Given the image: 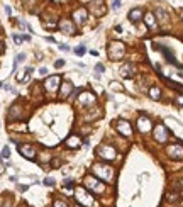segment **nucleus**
I'll use <instances>...</instances> for the list:
<instances>
[{
    "instance_id": "nucleus-3",
    "label": "nucleus",
    "mask_w": 183,
    "mask_h": 207,
    "mask_svg": "<svg viewBox=\"0 0 183 207\" xmlns=\"http://www.w3.org/2000/svg\"><path fill=\"white\" fill-rule=\"evenodd\" d=\"M83 187L87 188L88 192H92L93 195H103L105 190H107L105 182L98 180L97 177H93V175H87V177L83 178Z\"/></svg>"
},
{
    "instance_id": "nucleus-37",
    "label": "nucleus",
    "mask_w": 183,
    "mask_h": 207,
    "mask_svg": "<svg viewBox=\"0 0 183 207\" xmlns=\"http://www.w3.org/2000/svg\"><path fill=\"white\" fill-rule=\"evenodd\" d=\"M14 41L17 42V44H20V42H22V37H20V36H17V34H14Z\"/></svg>"
},
{
    "instance_id": "nucleus-23",
    "label": "nucleus",
    "mask_w": 183,
    "mask_h": 207,
    "mask_svg": "<svg viewBox=\"0 0 183 207\" xmlns=\"http://www.w3.org/2000/svg\"><path fill=\"white\" fill-rule=\"evenodd\" d=\"M148 93H149V97H151L153 100H159V98H161V88H159V87H156V85L148 90Z\"/></svg>"
},
{
    "instance_id": "nucleus-7",
    "label": "nucleus",
    "mask_w": 183,
    "mask_h": 207,
    "mask_svg": "<svg viewBox=\"0 0 183 207\" xmlns=\"http://www.w3.org/2000/svg\"><path fill=\"white\" fill-rule=\"evenodd\" d=\"M166 155H168V158L175 160V161H182L183 160V143L176 141L173 144H168L166 146Z\"/></svg>"
},
{
    "instance_id": "nucleus-42",
    "label": "nucleus",
    "mask_w": 183,
    "mask_h": 207,
    "mask_svg": "<svg viewBox=\"0 0 183 207\" xmlns=\"http://www.w3.org/2000/svg\"><path fill=\"white\" fill-rule=\"evenodd\" d=\"M2 207H10V200H5V202L2 204Z\"/></svg>"
},
{
    "instance_id": "nucleus-38",
    "label": "nucleus",
    "mask_w": 183,
    "mask_h": 207,
    "mask_svg": "<svg viewBox=\"0 0 183 207\" xmlns=\"http://www.w3.org/2000/svg\"><path fill=\"white\" fill-rule=\"evenodd\" d=\"M5 12H7V15H10L12 14V9L9 7V5H5Z\"/></svg>"
},
{
    "instance_id": "nucleus-13",
    "label": "nucleus",
    "mask_w": 183,
    "mask_h": 207,
    "mask_svg": "<svg viewBox=\"0 0 183 207\" xmlns=\"http://www.w3.org/2000/svg\"><path fill=\"white\" fill-rule=\"evenodd\" d=\"M154 48L161 51V53H163V56H164V60H166V61H168L169 65H175V66H176L178 70H183V66H182V65H180V63H178V61L175 60V55H173V51H171L169 48H166V46H154Z\"/></svg>"
},
{
    "instance_id": "nucleus-49",
    "label": "nucleus",
    "mask_w": 183,
    "mask_h": 207,
    "mask_svg": "<svg viewBox=\"0 0 183 207\" xmlns=\"http://www.w3.org/2000/svg\"><path fill=\"white\" fill-rule=\"evenodd\" d=\"M180 207H183V202H182V204H180Z\"/></svg>"
},
{
    "instance_id": "nucleus-45",
    "label": "nucleus",
    "mask_w": 183,
    "mask_h": 207,
    "mask_svg": "<svg viewBox=\"0 0 183 207\" xmlns=\"http://www.w3.org/2000/svg\"><path fill=\"white\" fill-rule=\"evenodd\" d=\"M115 32H119V34L122 32V27H121V26H117V27H115Z\"/></svg>"
},
{
    "instance_id": "nucleus-1",
    "label": "nucleus",
    "mask_w": 183,
    "mask_h": 207,
    "mask_svg": "<svg viewBox=\"0 0 183 207\" xmlns=\"http://www.w3.org/2000/svg\"><path fill=\"white\" fill-rule=\"evenodd\" d=\"M73 197H75L76 206H81V207H95V206H97L93 193L88 192L85 187H78V188H75Z\"/></svg>"
},
{
    "instance_id": "nucleus-39",
    "label": "nucleus",
    "mask_w": 183,
    "mask_h": 207,
    "mask_svg": "<svg viewBox=\"0 0 183 207\" xmlns=\"http://www.w3.org/2000/svg\"><path fill=\"white\" fill-rule=\"evenodd\" d=\"M46 41H49V42H56V39H54L53 36H47V37H46Z\"/></svg>"
},
{
    "instance_id": "nucleus-44",
    "label": "nucleus",
    "mask_w": 183,
    "mask_h": 207,
    "mask_svg": "<svg viewBox=\"0 0 183 207\" xmlns=\"http://www.w3.org/2000/svg\"><path fill=\"white\" fill-rule=\"evenodd\" d=\"M4 172H5V166H4V165H2V163H0V175H2V173H4Z\"/></svg>"
},
{
    "instance_id": "nucleus-22",
    "label": "nucleus",
    "mask_w": 183,
    "mask_h": 207,
    "mask_svg": "<svg viewBox=\"0 0 183 207\" xmlns=\"http://www.w3.org/2000/svg\"><path fill=\"white\" fill-rule=\"evenodd\" d=\"M154 17H156V21L159 22V24H163V22H168V12H166L164 9H161V7H158L154 10Z\"/></svg>"
},
{
    "instance_id": "nucleus-36",
    "label": "nucleus",
    "mask_w": 183,
    "mask_h": 207,
    "mask_svg": "<svg viewBox=\"0 0 183 207\" xmlns=\"http://www.w3.org/2000/svg\"><path fill=\"white\" fill-rule=\"evenodd\" d=\"M110 85H112V88H114V90H122V87H119V83H117V82H112Z\"/></svg>"
},
{
    "instance_id": "nucleus-29",
    "label": "nucleus",
    "mask_w": 183,
    "mask_h": 207,
    "mask_svg": "<svg viewBox=\"0 0 183 207\" xmlns=\"http://www.w3.org/2000/svg\"><path fill=\"white\" fill-rule=\"evenodd\" d=\"M10 156V148L9 146H4V150H2V158H9Z\"/></svg>"
},
{
    "instance_id": "nucleus-17",
    "label": "nucleus",
    "mask_w": 183,
    "mask_h": 207,
    "mask_svg": "<svg viewBox=\"0 0 183 207\" xmlns=\"http://www.w3.org/2000/svg\"><path fill=\"white\" fill-rule=\"evenodd\" d=\"M73 92H75V87L70 82L61 83V87H60V97H61V98H68V97H71Z\"/></svg>"
},
{
    "instance_id": "nucleus-5",
    "label": "nucleus",
    "mask_w": 183,
    "mask_h": 207,
    "mask_svg": "<svg viewBox=\"0 0 183 207\" xmlns=\"http://www.w3.org/2000/svg\"><path fill=\"white\" fill-rule=\"evenodd\" d=\"M95 153H97V156L102 158L103 161H114V160L117 158V150H115L112 144H108V143H102V144L95 150Z\"/></svg>"
},
{
    "instance_id": "nucleus-28",
    "label": "nucleus",
    "mask_w": 183,
    "mask_h": 207,
    "mask_svg": "<svg viewBox=\"0 0 183 207\" xmlns=\"http://www.w3.org/2000/svg\"><path fill=\"white\" fill-rule=\"evenodd\" d=\"M103 70H105V66H103L102 63H97V65H95V71H97V75L103 73Z\"/></svg>"
},
{
    "instance_id": "nucleus-14",
    "label": "nucleus",
    "mask_w": 183,
    "mask_h": 207,
    "mask_svg": "<svg viewBox=\"0 0 183 207\" xmlns=\"http://www.w3.org/2000/svg\"><path fill=\"white\" fill-rule=\"evenodd\" d=\"M73 17H75V24L81 26V24H85L87 19H88V10L85 7H80L78 10H75L73 12Z\"/></svg>"
},
{
    "instance_id": "nucleus-9",
    "label": "nucleus",
    "mask_w": 183,
    "mask_h": 207,
    "mask_svg": "<svg viewBox=\"0 0 183 207\" xmlns=\"http://www.w3.org/2000/svg\"><path fill=\"white\" fill-rule=\"evenodd\" d=\"M136 126H137V131L139 132L146 134V132H149L153 129V121H151V117L146 116V114H139V117L136 121Z\"/></svg>"
},
{
    "instance_id": "nucleus-34",
    "label": "nucleus",
    "mask_w": 183,
    "mask_h": 207,
    "mask_svg": "<svg viewBox=\"0 0 183 207\" xmlns=\"http://www.w3.org/2000/svg\"><path fill=\"white\" fill-rule=\"evenodd\" d=\"M175 102L178 104V105H182V107H183V95H178V97L175 98Z\"/></svg>"
},
{
    "instance_id": "nucleus-19",
    "label": "nucleus",
    "mask_w": 183,
    "mask_h": 207,
    "mask_svg": "<svg viewBox=\"0 0 183 207\" xmlns=\"http://www.w3.org/2000/svg\"><path fill=\"white\" fill-rule=\"evenodd\" d=\"M22 117V109L19 104H14L12 107L9 109V121H15V119Z\"/></svg>"
},
{
    "instance_id": "nucleus-31",
    "label": "nucleus",
    "mask_w": 183,
    "mask_h": 207,
    "mask_svg": "<svg viewBox=\"0 0 183 207\" xmlns=\"http://www.w3.org/2000/svg\"><path fill=\"white\" fill-rule=\"evenodd\" d=\"M24 60H26V55H24V53L17 55V58H15V63H14V68L17 66V63H19V61H24Z\"/></svg>"
},
{
    "instance_id": "nucleus-48",
    "label": "nucleus",
    "mask_w": 183,
    "mask_h": 207,
    "mask_svg": "<svg viewBox=\"0 0 183 207\" xmlns=\"http://www.w3.org/2000/svg\"><path fill=\"white\" fill-rule=\"evenodd\" d=\"M0 51H2V42H0Z\"/></svg>"
},
{
    "instance_id": "nucleus-18",
    "label": "nucleus",
    "mask_w": 183,
    "mask_h": 207,
    "mask_svg": "<svg viewBox=\"0 0 183 207\" xmlns=\"http://www.w3.org/2000/svg\"><path fill=\"white\" fill-rule=\"evenodd\" d=\"M129 21L132 22V24H137V22L141 21V19H144V12H142V9H132L131 12H129Z\"/></svg>"
},
{
    "instance_id": "nucleus-12",
    "label": "nucleus",
    "mask_w": 183,
    "mask_h": 207,
    "mask_svg": "<svg viewBox=\"0 0 183 207\" xmlns=\"http://www.w3.org/2000/svg\"><path fill=\"white\" fill-rule=\"evenodd\" d=\"M115 129L119 131V134L126 136V138H131V136H132V126H131V122L126 121V119H119V121L115 122Z\"/></svg>"
},
{
    "instance_id": "nucleus-41",
    "label": "nucleus",
    "mask_w": 183,
    "mask_h": 207,
    "mask_svg": "<svg viewBox=\"0 0 183 207\" xmlns=\"http://www.w3.org/2000/svg\"><path fill=\"white\" fill-rule=\"evenodd\" d=\"M27 188H29L27 185H19V190H22V192H26Z\"/></svg>"
},
{
    "instance_id": "nucleus-43",
    "label": "nucleus",
    "mask_w": 183,
    "mask_h": 207,
    "mask_svg": "<svg viewBox=\"0 0 183 207\" xmlns=\"http://www.w3.org/2000/svg\"><path fill=\"white\" fill-rule=\"evenodd\" d=\"M22 41H31V36H22Z\"/></svg>"
},
{
    "instance_id": "nucleus-16",
    "label": "nucleus",
    "mask_w": 183,
    "mask_h": 207,
    "mask_svg": "<svg viewBox=\"0 0 183 207\" xmlns=\"http://www.w3.org/2000/svg\"><path fill=\"white\" fill-rule=\"evenodd\" d=\"M60 29H61V32H63V34H65V32H66V34H75V24L71 21H68V19H61L60 21Z\"/></svg>"
},
{
    "instance_id": "nucleus-4",
    "label": "nucleus",
    "mask_w": 183,
    "mask_h": 207,
    "mask_svg": "<svg viewBox=\"0 0 183 207\" xmlns=\"http://www.w3.org/2000/svg\"><path fill=\"white\" fill-rule=\"evenodd\" d=\"M107 55L112 61H117V60H122L124 55H126V44L121 41H112L108 42L107 46Z\"/></svg>"
},
{
    "instance_id": "nucleus-10",
    "label": "nucleus",
    "mask_w": 183,
    "mask_h": 207,
    "mask_svg": "<svg viewBox=\"0 0 183 207\" xmlns=\"http://www.w3.org/2000/svg\"><path fill=\"white\" fill-rule=\"evenodd\" d=\"M17 150H19L20 156L26 160H31V161H34L36 160V156H37V150L34 148L32 144H17Z\"/></svg>"
},
{
    "instance_id": "nucleus-30",
    "label": "nucleus",
    "mask_w": 183,
    "mask_h": 207,
    "mask_svg": "<svg viewBox=\"0 0 183 207\" xmlns=\"http://www.w3.org/2000/svg\"><path fill=\"white\" fill-rule=\"evenodd\" d=\"M42 183L46 187H54V178H49V177H47V178L42 180Z\"/></svg>"
},
{
    "instance_id": "nucleus-24",
    "label": "nucleus",
    "mask_w": 183,
    "mask_h": 207,
    "mask_svg": "<svg viewBox=\"0 0 183 207\" xmlns=\"http://www.w3.org/2000/svg\"><path fill=\"white\" fill-rule=\"evenodd\" d=\"M53 207H70V206H68L66 200H63V199H54V200H53Z\"/></svg>"
},
{
    "instance_id": "nucleus-33",
    "label": "nucleus",
    "mask_w": 183,
    "mask_h": 207,
    "mask_svg": "<svg viewBox=\"0 0 183 207\" xmlns=\"http://www.w3.org/2000/svg\"><path fill=\"white\" fill-rule=\"evenodd\" d=\"M63 65H65V61H63V60H56V61H54V68H61Z\"/></svg>"
},
{
    "instance_id": "nucleus-35",
    "label": "nucleus",
    "mask_w": 183,
    "mask_h": 207,
    "mask_svg": "<svg viewBox=\"0 0 183 207\" xmlns=\"http://www.w3.org/2000/svg\"><path fill=\"white\" fill-rule=\"evenodd\" d=\"M58 48H60L61 51H70V49H71V48H70V46H66V44H60Z\"/></svg>"
},
{
    "instance_id": "nucleus-32",
    "label": "nucleus",
    "mask_w": 183,
    "mask_h": 207,
    "mask_svg": "<svg viewBox=\"0 0 183 207\" xmlns=\"http://www.w3.org/2000/svg\"><path fill=\"white\" fill-rule=\"evenodd\" d=\"M121 0H114V2H112V9H114V10H117V9H121Z\"/></svg>"
},
{
    "instance_id": "nucleus-27",
    "label": "nucleus",
    "mask_w": 183,
    "mask_h": 207,
    "mask_svg": "<svg viewBox=\"0 0 183 207\" xmlns=\"http://www.w3.org/2000/svg\"><path fill=\"white\" fill-rule=\"evenodd\" d=\"M75 53H76V55H78V56H83V55H85V53H87V48H85L83 44H80L78 48L75 49Z\"/></svg>"
},
{
    "instance_id": "nucleus-25",
    "label": "nucleus",
    "mask_w": 183,
    "mask_h": 207,
    "mask_svg": "<svg viewBox=\"0 0 183 207\" xmlns=\"http://www.w3.org/2000/svg\"><path fill=\"white\" fill-rule=\"evenodd\" d=\"M71 188H75L73 178H66V182H65V190H71Z\"/></svg>"
},
{
    "instance_id": "nucleus-47",
    "label": "nucleus",
    "mask_w": 183,
    "mask_h": 207,
    "mask_svg": "<svg viewBox=\"0 0 183 207\" xmlns=\"http://www.w3.org/2000/svg\"><path fill=\"white\" fill-rule=\"evenodd\" d=\"M180 76H183V70H180Z\"/></svg>"
},
{
    "instance_id": "nucleus-50",
    "label": "nucleus",
    "mask_w": 183,
    "mask_h": 207,
    "mask_svg": "<svg viewBox=\"0 0 183 207\" xmlns=\"http://www.w3.org/2000/svg\"><path fill=\"white\" fill-rule=\"evenodd\" d=\"M76 207H81V206H76Z\"/></svg>"
},
{
    "instance_id": "nucleus-20",
    "label": "nucleus",
    "mask_w": 183,
    "mask_h": 207,
    "mask_svg": "<svg viewBox=\"0 0 183 207\" xmlns=\"http://www.w3.org/2000/svg\"><path fill=\"white\" fill-rule=\"evenodd\" d=\"M65 146L70 148V150H75V148H78L80 146V136H76V134H71L68 139H65Z\"/></svg>"
},
{
    "instance_id": "nucleus-26",
    "label": "nucleus",
    "mask_w": 183,
    "mask_h": 207,
    "mask_svg": "<svg viewBox=\"0 0 183 207\" xmlns=\"http://www.w3.org/2000/svg\"><path fill=\"white\" fill-rule=\"evenodd\" d=\"M49 165H51V168H60V165H61V160H60V158H51V161H49Z\"/></svg>"
},
{
    "instance_id": "nucleus-11",
    "label": "nucleus",
    "mask_w": 183,
    "mask_h": 207,
    "mask_svg": "<svg viewBox=\"0 0 183 207\" xmlns=\"http://www.w3.org/2000/svg\"><path fill=\"white\" fill-rule=\"evenodd\" d=\"M95 102H97L95 93L88 92V90H83L80 93V97H78V105L80 107H92V105H95Z\"/></svg>"
},
{
    "instance_id": "nucleus-2",
    "label": "nucleus",
    "mask_w": 183,
    "mask_h": 207,
    "mask_svg": "<svg viewBox=\"0 0 183 207\" xmlns=\"http://www.w3.org/2000/svg\"><path fill=\"white\" fill-rule=\"evenodd\" d=\"M92 172H93V177H97L102 182H114L115 178V172L110 165H105V163H95L92 166Z\"/></svg>"
},
{
    "instance_id": "nucleus-8",
    "label": "nucleus",
    "mask_w": 183,
    "mask_h": 207,
    "mask_svg": "<svg viewBox=\"0 0 183 207\" xmlns=\"http://www.w3.org/2000/svg\"><path fill=\"white\" fill-rule=\"evenodd\" d=\"M61 87V76L60 75H51L46 78V82H44V90H46L47 93H56Z\"/></svg>"
},
{
    "instance_id": "nucleus-6",
    "label": "nucleus",
    "mask_w": 183,
    "mask_h": 207,
    "mask_svg": "<svg viewBox=\"0 0 183 207\" xmlns=\"http://www.w3.org/2000/svg\"><path fill=\"white\" fill-rule=\"evenodd\" d=\"M153 138H154L156 143H159V144H164L166 141L169 139V131L168 127L164 124H156L153 127Z\"/></svg>"
},
{
    "instance_id": "nucleus-15",
    "label": "nucleus",
    "mask_w": 183,
    "mask_h": 207,
    "mask_svg": "<svg viewBox=\"0 0 183 207\" xmlns=\"http://www.w3.org/2000/svg\"><path fill=\"white\" fill-rule=\"evenodd\" d=\"M136 71H137V68H136V65H132V63H124L121 66V75L124 78H132L136 75Z\"/></svg>"
},
{
    "instance_id": "nucleus-21",
    "label": "nucleus",
    "mask_w": 183,
    "mask_h": 207,
    "mask_svg": "<svg viewBox=\"0 0 183 207\" xmlns=\"http://www.w3.org/2000/svg\"><path fill=\"white\" fill-rule=\"evenodd\" d=\"M144 22H146V26H148L149 29L158 27V21H156L154 14H151V12H146V14H144Z\"/></svg>"
},
{
    "instance_id": "nucleus-46",
    "label": "nucleus",
    "mask_w": 183,
    "mask_h": 207,
    "mask_svg": "<svg viewBox=\"0 0 183 207\" xmlns=\"http://www.w3.org/2000/svg\"><path fill=\"white\" fill-rule=\"evenodd\" d=\"M180 15H182V21H183V9L180 10Z\"/></svg>"
},
{
    "instance_id": "nucleus-40",
    "label": "nucleus",
    "mask_w": 183,
    "mask_h": 207,
    "mask_svg": "<svg viewBox=\"0 0 183 207\" xmlns=\"http://www.w3.org/2000/svg\"><path fill=\"white\" fill-rule=\"evenodd\" d=\"M39 73H41V75H47V68H41Z\"/></svg>"
}]
</instances>
